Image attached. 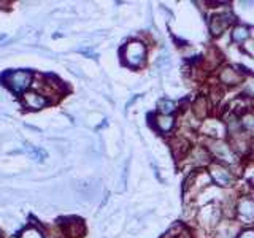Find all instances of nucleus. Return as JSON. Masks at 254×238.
<instances>
[{"label":"nucleus","instance_id":"1","mask_svg":"<svg viewBox=\"0 0 254 238\" xmlns=\"http://www.w3.org/2000/svg\"><path fill=\"white\" fill-rule=\"evenodd\" d=\"M145 56H146V48L140 42L127 43L123 50V59L127 65H130V67H138L140 63L145 60Z\"/></svg>","mask_w":254,"mask_h":238},{"label":"nucleus","instance_id":"2","mask_svg":"<svg viewBox=\"0 0 254 238\" xmlns=\"http://www.w3.org/2000/svg\"><path fill=\"white\" fill-rule=\"evenodd\" d=\"M32 81V75L26 70H16V71H10L6 75V84L11 87V91L14 92H22L26 91L30 86Z\"/></svg>","mask_w":254,"mask_h":238},{"label":"nucleus","instance_id":"3","mask_svg":"<svg viewBox=\"0 0 254 238\" xmlns=\"http://www.w3.org/2000/svg\"><path fill=\"white\" fill-rule=\"evenodd\" d=\"M234 22V16L229 13H219L214 14L210 19V30L213 35H221L222 32H226V29Z\"/></svg>","mask_w":254,"mask_h":238},{"label":"nucleus","instance_id":"4","mask_svg":"<svg viewBox=\"0 0 254 238\" xmlns=\"http://www.w3.org/2000/svg\"><path fill=\"white\" fill-rule=\"evenodd\" d=\"M210 173H211V178L216 181L219 186H230L232 184V175H230L229 170L224 169L222 165L213 164L211 169H210Z\"/></svg>","mask_w":254,"mask_h":238},{"label":"nucleus","instance_id":"5","mask_svg":"<svg viewBox=\"0 0 254 238\" xmlns=\"http://www.w3.org/2000/svg\"><path fill=\"white\" fill-rule=\"evenodd\" d=\"M24 105H26L29 110H42L48 105V99L40 95L37 92H27L24 94Z\"/></svg>","mask_w":254,"mask_h":238},{"label":"nucleus","instance_id":"6","mask_svg":"<svg viewBox=\"0 0 254 238\" xmlns=\"http://www.w3.org/2000/svg\"><path fill=\"white\" fill-rule=\"evenodd\" d=\"M238 214L240 218L245 219L246 222H253L254 221V200L251 198H243L238 205Z\"/></svg>","mask_w":254,"mask_h":238},{"label":"nucleus","instance_id":"7","mask_svg":"<svg viewBox=\"0 0 254 238\" xmlns=\"http://www.w3.org/2000/svg\"><path fill=\"white\" fill-rule=\"evenodd\" d=\"M213 153L216 154L218 159H222V161H227V162H235V156L232 154V151L227 145L221 141L213 143Z\"/></svg>","mask_w":254,"mask_h":238},{"label":"nucleus","instance_id":"8","mask_svg":"<svg viewBox=\"0 0 254 238\" xmlns=\"http://www.w3.org/2000/svg\"><path fill=\"white\" fill-rule=\"evenodd\" d=\"M240 79L242 76L232 68H224L221 71V81L226 84H237V83H240Z\"/></svg>","mask_w":254,"mask_h":238},{"label":"nucleus","instance_id":"9","mask_svg":"<svg viewBox=\"0 0 254 238\" xmlns=\"http://www.w3.org/2000/svg\"><path fill=\"white\" fill-rule=\"evenodd\" d=\"M156 125L159 130L162 132H169L172 127H173V118L172 116H165V115H161L156 118Z\"/></svg>","mask_w":254,"mask_h":238},{"label":"nucleus","instance_id":"10","mask_svg":"<svg viewBox=\"0 0 254 238\" xmlns=\"http://www.w3.org/2000/svg\"><path fill=\"white\" fill-rule=\"evenodd\" d=\"M26 153H27L30 157H34L35 161H38V162H43L45 159H46V153H45V151H42V149H38V148H35V146L29 145V143H26Z\"/></svg>","mask_w":254,"mask_h":238},{"label":"nucleus","instance_id":"11","mask_svg":"<svg viewBox=\"0 0 254 238\" xmlns=\"http://www.w3.org/2000/svg\"><path fill=\"white\" fill-rule=\"evenodd\" d=\"M248 37H250V30L246 29V27H243V26L235 27L234 32H232V40H234V42H237V43L245 42V40L248 38Z\"/></svg>","mask_w":254,"mask_h":238},{"label":"nucleus","instance_id":"12","mask_svg":"<svg viewBox=\"0 0 254 238\" xmlns=\"http://www.w3.org/2000/svg\"><path fill=\"white\" fill-rule=\"evenodd\" d=\"M157 107H159V111L165 116H170V113L175 111V103L172 100H167V99H162L161 102H159Z\"/></svg>","mask_w":254,"mask_h":238},{"label":"nucleus","instance_id":"13","mask_svg":"<svg viewBox=\"0 0 254 238\" xmlns=\"http://www.w3.org/2000/svg\"><path fill=\"white\" fill-rule=\"evenodd\" d=\"M19 238H43V235H42V232H40L38 229H35V227H27L19 235Z\"/></svg>","mask_w":254,"mask_h":238},{"label":"nucleus","instance_id":"14","mask_svg":"<svg viewBox=\"0 0 254 238\" xmlns=\"http://www.w3.org/2000/svg\"><path fill=\"white\" fill-rule=\"evenodd\" d=\"M202 105H206V102H205L203 97L197 99V102L194 103V113H195L198 118H203L205 113H206V108H202Z\"/></svg>","mask_w":254,"mask_h":238},{"label":"nucleus","instance_id":"15","mask_svg":"<svg viewBox=\"0 0 254 238\" xmlns=\"http://www.w3.org/2000/svg\"><path fill=\"white\" fill-rule=\"evenodd\" d=\"M238 238H254V232L253 230H246V232H243Z\"/></svg>","mask_w":254,"mask_h":238}]
</instances>
